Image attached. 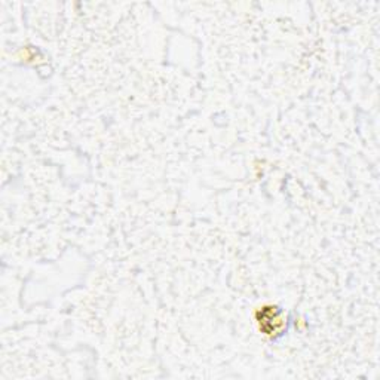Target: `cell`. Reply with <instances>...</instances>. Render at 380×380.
Wrapping results in <instances>:
<instances>
[{
    "label": "cell",
    "instance_id": "1",
    "mask_svg": "<svg viewBox=\"0 0 380 380\" xmlns=\"http://www.w3.org/2000/svg\"><path fill=\"white\" fill-rule=\"evenodd\" d=\"M259 314L260 317L257 318V322L263 335L272 336L284 327V317L276 306H263L261 310H259Z\"/></svg>",
    "mask_w": 380,
    "mask_h": 380
}]
</instances>
